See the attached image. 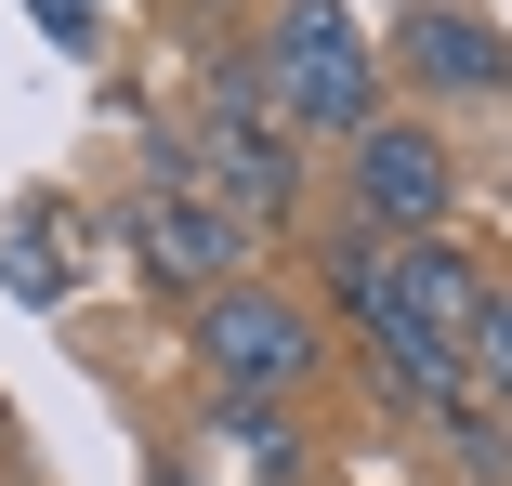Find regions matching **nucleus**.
I'll return each mask as SVG.
<instances>
[{
	"instance_id": "4",
	"label": "nucleus",
	"mask_w": 512,
	"mask_h": 486,
	"mask_svg": "<svg viewBox=\"0 0 512 486\" xmlns=\"http://www.w3.org/2000/svg\"><path fill=\"white\" fill-rule=\"evenodd\" d=\"M119 237H132V263H145L158 289H224V276H250V224L197 184V158L145 184V198L119 211Z\"/></svg>"
},
{
	"instance_id": "7",
	"label": "nucleus",
	"mask_w": 512,
	"mask_h": 486,
	"mask_svg": "<svg viewBox=\"0 0 512 486\" xmlns=\"http://www.w3.org/2000/svg\"><path fill=\"white\" fill-rule=\"evenodd\" d=\"M0 276H14L27 303H66V263L40 250V211H14V237H0Z\"/></svg>"
},
{
	"instance_id": "3",
	"label": "nucleus",
	"mask_w": 512,
	"mask_h": 486,
	"mask_svg": "<svg viewBox=\"0 0 512 486\" xmlns=\"http://www.w3.org/2000/svg\"><path fill=\"white\" fill-rule=\"evenodd\" d=\"M447 211H460V158H447L434 119H368L342 145V224H368V237H447Z\"/></svg>"
},
{
	"instance_id": "2",
	"label": "nucleus",
	"mask_w": 512,
	"mask_h": 486,
	"mask_svg": "<svg viewBox=\"0 0 512 486\" xmlns=\"http://www.w3.org/2000/svg\"><path fill=\"white\" fill-rule=\"evenodd\" d=\"M197 381L211 395H237V408H289L302 381H316V355H329V329H316V303H302L289 276H224V289H197Z\"/></svg>"
},
{
	"instance_id": "8",
	"label": "nucleus",
	"mask_w": 512,
	"mask_h": 486,
	"mask_svg": "<svg viewBox=\"0 0 512 486\" xmlns=\"http://www.w3.org/2000/svg\"><path fill=\"white\" fill-rule=\"evenodd\" d=\"M27 14H40L66 53H92V40H106V0H27Z\"/></svg>"
},
{
	"instance_id": "10",
	"label": "nucleus",
	"mask_w": 512,
	"mask_h": 486,
	"mask_svg": "<svg viewBox=\"0 0 512 486\" xmlns=\"http://www.w3.org/2000/svg\"><path fill=\"white\" fill-rule=\"evenodd\" d=\"M158 486H184V473H158Z\"/></svg>"
},
{
	"instance_id": "6",
	"label": "nucleus",
	"mask_w": 512,
	"mask_h": 486,
	"mask_svg": "<svg viewBox=\"0 0 512 486\" xmlns=\"http://www.w3.org/2000/svg\"><path fill=\"white\" fill-rule=\"evenodd\" d=\"M460 381H473V408L512 434V276H486V303H473V329H460Z\"/></svg>"
},
{
	"instance_id": "5",
	"label": "nucleus",
	"mask_w": 512,
	"mask_h": 486,
	"mask_svg": "<svg viewBox=\"0 0 512 486\" xmlns=\"http://www.w3.org/2000/svg\"><path fill=\"white\" fill-rule=\"evenodd\" d=\"M394 66L434 106H512V27L473 14V0H407L394 14Z\"/></svg>"
},
{
	"instance_id": "9",
	"label": "nucleus",
	"mask_w": 512,
	"mask_h": 486,
	"mask_svg": "<svg viewBox=\"0 0 512 486\" xmlns=\"http://www.w3.org/2000/svg\"><path fill=\"white\" fill-rule=\"evenodd\" d=\"M460 486H512V473H460Z\"/></svg>"
},
{
	"instance_id": "1",
	"label": "nucleus",
	"mask_w": 512,
	"mask_h": 486,
	"mask_svg": "<svg viewBox=\"0 0 512 486\" xmlns=\"http://www.w3.org/2000/svg\"><path fill=\"white\" fill-rule=\"evenodd\" d=\"M250 79H263L276 132H316V145H355L381 119V53H368V27L342 14V0H276Z\"/></svg>"
}]
</instances>
